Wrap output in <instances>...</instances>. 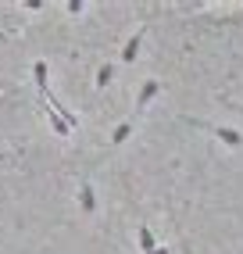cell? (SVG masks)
Segmentation results:
<instances>
[{"label":"cell","mask_w":243,"mask_h":254,"mask_svg":"<svg viewBox=\"0 0 243 254\" xmlns=\"http://www.w3.org/2000/svg\"><path fill=\"white\" fill-rule=\"evenodd\" d=\"M186 122H193V126H200V129H211L215 136H218L225 147H233V150H240V147H243V132H240V129H233V126H207V122H200V118H186Z\"/></svg>","instance_id":"6da1fadb"},{"label":"cell","mask_w":243,"mask_h":254,"mask_svg":"<svg viewBox=\"0 0 243 254\" xmlns=\"http://www.w3.org/2000/svg\"><path fill=\"white\" fill-rule=\"evenodd\" d=\"M111 79H115V64H100L97 68V90H108Z\"/></svg>","instance_id":"ba28073f"},{"label":"cell","mask_w":243,"mask_h":254,"mask_svg":"<svg viewBox=\"0 0 243 254\" xmlns=\"http://www.w3.org/2000/svg\"><path fill=\"white\" fill-rule=\"evenodd\" d=\"M132 129H136V122H132V118H129V122H122V126H115V132H111L108 147H111V150H118L122 143H125V140L132 136Z\"/></svg>","instance_id":"5b68a950"},{"label":"cell","mask_w":243,"mask_h":254,"mask_svg":"<svg viewBox=\"0 0 243 254\" xmlns=\"http://www.w3.org/2000/svg\"><path fill=\"white\" fill-rule=\"evenodd\" d=\"M32 75H36V90L47 100L50 97V79H47V61H32Z\"/></svg>","instance_id":"8992f818"},{"label":"cell","mask_w":243,"mask_h":254,"mask_svg":"<svg viewBox=\"0 0 243 254\" xmlns=\"http://www.w3.org/2000/svg\"><path fill=\"white\" fill-rule=\"evenodd\" d=\"M233 108H236V111H243V104H233Z\"/></svg>","instance_id":"7c38bea8"},{"label":"cell","mask_w":243,"mask_h":254,"mask_svg":"<svg viewBox=\"0 0 243 254\" xmlns=\"http://www.w3.org/2000/svg\"><path fill=\"white\" fill-rule=\"evenodd\" d=\"M47 118H50V129H54L58 136H68V132H72V126H68V122H64V118H61L54 108H50V104H47Z\"/></svg>","instance_id":"52a82bcc"},{"label":"cell","mask_w":243,"mask_h":254,"mask_svg":"<svg viewBox=\"0 0 243 254\" xmlns=\"http://www.w3.org/2000/svg\"><path fill=\"white\" fill-rule=\"evenodd\" d=\"M143 36H147V25H140V29L125 40V47H122V64H132V61H136V54H140V47H143Z\"/></svg>","instance_id":"7a4b0ae2"},{"label":"cell","mask_w":243,"mask_h":254,"mask_svg":"<svg viewBox=\"0 0 243 254\" xmlns=\"http://www.w3.org/2000/svg\"><path fill=\"white\" fill-rule=\"evenodd\" d=\"M79 208H82L86 215L97 211V193H93V183H90V179H79Z\"/></svg>","instance_id":"277c9868"},{"label":"cell","mask_w":243,"mask_h":254,"mask_svg":"<svg viewBox=\"0 0 243 254\" xmlns=\"http://www.w3.org/2000/svg\"><path fill=\"white\" fill-rule=\"evenodd\" d=\"M140 247H143V254L158 247V244H154V233H150V226H140Z\"/></svg>","instance_id":"9c48e42d"},{"label":"cell","mask_w":243,"mask_h":254,"mask_svg":"<svg viewBox=\"0 0 243 254\" xmlns=\"http://www.w3.org/2000/svg\"><path fill=\"white\" fill-rule=\"evenodd\" d=\"M158 93H161V82H158V79H147L143 86H140V97H136V111H132V122L140 118V111H143V108H147V104H150V100L158 97Z\"/></svg>","instance_id":"3957f363"},{"label":"cell","mask_w":243,"mask_h":254,"mask_svg":"<svg viewBox=\"0 0 243 254\" xmlns=\"http://www.w3.org/2000/svg\"><path fill=\"white\" fill-rule=\"evenodd\" d=\"M147 254H168V247H154V251H147Z\"/></svg>","instance_id":"8fae6325"},{"label":"cell","mask_w":243,"mask_h":254,"mask_svg":"<svg viewBox=\"0 0 243 254\" xmlns=\"http://www.w3.org/2000/svg\"><path fill=\"white\" fill-rule=\"evenodd\" d=\"M64 7H68V14H79V11H82L86 4H82V0H68V4H64Z\"/></svg>","instance_id":"30bf717a"}]
</instances>
